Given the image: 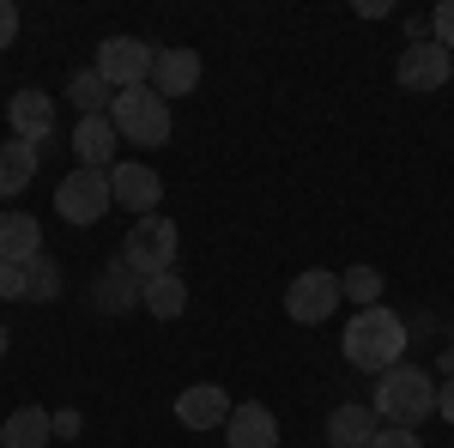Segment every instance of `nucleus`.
<instances>
[{
  "label": "nucleus",
  "mask_w": 454,
  "mask_h": 448,
  "mask_svg": "<svg viewBox=\"0 0 454 448\" xmlns=\"http://www.w3.org/2000/svg\"><path fill=\"white\" fill-rule=\"evenodd\" d=\"M449 79H454V55L436 43V36L400 49V85H406V91H442Z\"/></svg>",
  "instance_id": "obj_8"
},
{
  "label": "nucleus",
  "mask_w": 454,
  "mask_h": 448,
  "mask_svg": "<svg viewBox=\"0 0 454 448\" xmlns=\"http://www.w3.org/2000/svg\"><path fill=\"white\" fill-rule=\"evenodd\" d=\"M340 291H346L357 310H376L382 303V273L376 267H351V273H340Z\"/></svg>",
  "instance_id": "obj_23"
},
{
  "label": "nucleus",
  "mask_w": 454,
  "mask_h": 448,
  "mask_svg": "<svg viewBox=\"0 0 454 448\" xmlns=\"http://www.w3.org/2000/svg\"><path fill=\"white\" fill-rule=\"evenodd\" d=\"M370 406H376V418L400 424V430H419L424 418L436 413V381L424 376L419 364H394V370H382V376H376Z\"/></svg>",
  "instance_id": "obj_2"
},
{
  "label": "nucleus",
  "mask_w": 454,
  "mask_h": 448,
  "mask_svg": "<svg viewBox=\"0 0 454 448\" xmlns=\"http://www.w3.org/2000/svg\"><path fill=\"white\" fill-rule=\"evenodd\" d=\"M109 194H115V207L152 218V212H158V194H164V182H158V170H152V164L128 158V164H115V170H109Z\"/></svg>",
  "instance_id": "obj_9"
},
{
  "label": "nucleus",
  "mask_w": 454,
  "mask_h": 448,
  "mask_svg": "<svg viewBox=\"0 0 454 448\" xmlns=\"http://www.w3.org/2000/svg\"><path fill=\"white\" fill-rule=\"evenodd\" d=\"M224 443L231 448H279V418L267 413L261 400H243L231 424H224Z\"/></svg>",
  "instance_id": "obj_14"
},
{
  "label": "nucleus",
  "mask_w": 454,
  "mask_h": 448,
  "mask_svg": "<svg viewBox=\"0 0 454 448\" xmlns=\"http://www.w3.org/2000/svg\"><path fill=\"white\" fill-rule=\"evenodd\" d=\"M231 394L218 388V381H194V388H182L176 394V418L188 424V430H224L231 424Z\"/></svg>",
  "instance_id": "obj_10"
},
{
  "label": "nucleus",
  "mask_w": 454,
  "mask_h": 448,
  "mask_svg": "<svg viewBox=\"0 0 454 448\" xmlns=\"http://www.w3.org/2000/svg\"><path fill=\"white\" fill-rule=\"evenodd\" d=\"M12 36H19V6L0 0V49H12Z\"/></svg>",
  "instance_id": "obj_27"
},
{
  "label": "nucleus",
  "mask_w": 454,
  "mask_h": 448,
  "mask_svg": "<svg viewBox=\"0 0 454 448\" xmlns=\"http://www.w3.org/2000/svg\"><path fill=\"white\" fill-rule=\"evenodd\" d=\"M436 413L454 424V376H449V381H436Z\"/></svg>",
  "instance_id": "obj_28"
},
{
  "label": "nucleus",
  "mask_w": 454,
  "mask_h": 448,
  "mask_svg": "<svg viewBox=\"0 0 454 448\" xmlns=\"http://www.w3.org/2000/svg\"><path fill=\"white\" fill-rule=\"evenodd\" d=\"M140 303H145L152 315H158V321H176V315L188 310V285H182L176 273H164V279H145V285H140Z\"/></svg>",
  "instance_id": "obj_20"
},
{
  "label": "nucleus",
  "mask_w": 454,
  "mask_h": 448,
  "mask_svg": "<svg viewBox=\"0 0 454 448\" xmlns=\"http://www.w3.org/2000/svg\"><path fill=\"white\" fill-rule=\"evenodd\" d=\"M73 152H79V170H115V122L109 115H79Z\"/></svg>",
  "instance_id": "obj_15"
},
{
  "label": "nucleus",
  "mask_w": 454,
  "mask_h": 448,
  "mask_svg": "<svg viewBox=\"0 0 454 448\" xmlns=\"http://www.w3.org/2000/svg\"><path fill=\"white\" fill-rule=\"evenodd\" d=\"M6 122H12V139L49 145V134H55V98H49V91H19V98L6 104Z\"/></svg>",
  "instance_id": "obj_11"
},
{
  "label": "nucleus",
  "mask_w": 454,
  "mask_h": 448,
  "mask_svg": "<svg viewBox=\"0 0 454 448\" xmlns=\"http://www.w3.org/2000/svg\"><path fill=\"white\" fill-rule=\"evenodd\" d=\"M49 297H61V267H55V255L43 248L25 261V303H49Z\"/></svg>",
  "instance_id": "obj_22"
},
{
  "label": "nucleus",
  "mask_w": 454,
  "mask_h": 448,
  "mask_svg": "<svg viewBox=\"0 0 454 448\" xmlns=\"http://www.w3.org/2000/svg\"><path fill=\"white\" fill-rule=\"evenodd\" d=\"M43 255V224L31 212H0V261H31Z\"/></svg>",
  "instance_id": "obj_18"
},
{
  "label": "nucleus",
  "mask_w": 454,
  "mask_h": 448,
  "mask_svg": "<svg viewBox=\"0 0 454 448\" xmlns=\"http://www.w3.org/2000/svg\"><path fill=\"white\" fill-rule=\"evenodd\" d=\"M346 303V291H340V273H321V267H309V273L291 279V291H285V315L291 321H303V327H315V321H327V315Z\"/></svg>",
  "instance_id": "obj_7"
},
{
  "label": "nucleus",
  "mask_w": 454,
  "mask_h": 448,
  "mask_svg": "<svg viewBox=\"0 0 454 448\" xmlns=\"http://www.w3.org/2000/svg\"><path fill=\"white\" fill-rule=\"evenodd\" d=\"M370 448H424V443H419V430H400V424H382V436H376Z\"/></svg>",
  "instance_id": "obj_26"
},
{
  "label": "nucleus",
  "mask_w": 454,
  "mask_h": 448,
  "mask_svg": "<svg viewBox=\"0 0 454 448\" xmlns=\"http://www.w3.org/2000/svg\"><path fill=\"white\" fill-rule=\"evenodd\" d=\"M55 436H79V413H55Z\"/></svg>",
  "instance_id": "obj_29"
},
{
  "label": "nucleus",
  "mask_w": 454,
  "mask_h": 448,
  "mask_svg": "<svg viewBox=\"0 0 454 448\" xmlns=\"http://www.w3.org/2000/svg\"><path fill=\"white\" fill-rule=\"evenodd\" d=\"M121 267L140 279H164L176 273V224L164 212H152V218H134V231H128V248H121Z\"/></svg>",
  "instance_id": "obj_4"
},
{
  "label": "nucleus",
  "mask_w": 454,
  "mask_h": 448,
  "mask_svg": "<svg viewBox=\"0 0 454 448\" xmlns=\"http://www.w3.org/2000/svg\"><path fill=\"white\" fill-rule=\"evenodd\" d=\"M0 358H6V321H0Z\"/></svg>",
  "instance_id": "obj_30"
},
{
  "label": "nucleus",
  "mask_w": 454,
  "mask_h": 448,
  "mask_svg": "<svg viewBox=\"0 0 454 448\" xmlns=\"http://www.w3.org/2000/svg\"><path fill=\"white\" fill-rule=\"evenodd\" d=\"M430 31H436V43L454 55V0H442V6L430 12Z\"/></svg>",
  "instance_id": "obj_25"
},
{
  "label": "nucleus",
  "mask_w": 454,
  "mask_h": 448,
  "mask_svg": "<svg viewBox=\"0 0 454 448\" xmlns=\"http://www.w3.org/2000/svg\"><path fill=\"white\" fill-rule=\"evenodd\" d=\"M0 297H6V303L25 297V261H0Z\"/></svg>",
  "instance_id": "obj_24"
},
{
  "label": "nucleus",
  "mask_w": 454,
  "mask_h": 448,
  "mask_svg": "<svg viewBox=\"0 0 454 448\" xmlns=\"http://www.w3.org/2000/svg\"><path fill=\"white\" fill-rule=\"evenodd\" d=\"M109 122H115V134L128 139V145H164V139H170V104H164L152 85H128V91H115Z\"/></svg>",
  "instance_id": "obj_3"
},
{
  "label": "nucleus",
  "mask_w": 454,
  "mask_h": 448,
  "mask_svg": "<svg viewBox=\"0 0 454 448\" xmlns=\"http://www.w3.org/2000/svg\"><path fill=\"white\" fill-rule=\"evenodd\" d=\"M152 61H158L152 43H140V36H109L91 67L104 73L109 91H128V85H145V79H152Z\"/></svg>",
  "instance_id": "obj_6"
},
{
  "label": "nucleus",
  "mask_w": 454,
  "mask_h": 448,
  "mask_svg": "<svg viewBox=\"0 0 454 448\" xmlns=\"http://www.w3.org/2000/svg\"><path fill=\"white\" fill-rule=\"evenodd\" d=\"M36 158H43V145H25V139H6L0 145V200H12V194L31 188Z\"/></svg>",
  "instance_id": "obj_17"
},
{
  "label": "nucleus",
  "mask_w": 454,
  "mask_h": 448,
  "mask_svg": "<svg viewBox=\"0 0 454 448\" xmlns=\"http://www.w3.org/2000/svg\"><path fill=\"white\" fill-rule=\"evenodd\" d=\"M164 104L170 98H188L194 85H200V55L194 49H158V61H152V79H145Z\"/></svg>",
  "instance_id": "obj_12"
},
{
  "label": "nucleus",
  "mask_w": 454,
  "mask_h": 448,
  "mask_svg": "<svg viewBox=\"0 0 454 448\" xmlns=\"http://www.w3.org/2000/svg\"><path fill=\"white\" fill-rule=\"evenodd\" d=\"M67 98H73L79 115H104V109L115 104V91L104 85V73H98V67H79V73H73V79H67Z\"/></svg>",
  "instance_id": "obj_21"
},
{
  "label": "nucleus",
  "mask_w": 454,
  "mask_h": 448,
  "mask_svg": "<svg viewBox=\"0 0 454 448\" xmlns=\"http://www.w3.org/2000/svg\"><path fill=\"white\" fill-rule=\"evenodd\" d=\"M91 303H98L104 315H121V310H134V303H140V279H134L128 267H121V261H115V267H109V273L98 279V291H91Z\"/></svg>",
  "instance_id": "obj_19"
},
{
  "label": "nucleus",
  "mask_w": 454,
  "mask_h": 448,
  "mask_svg": "<svg viewBox=\"0 0 454 448\" xmlns=\"http://www.w3.org/2000/svg\"><path fill=\"white\" fill-rule=\"evenodd\" d=\"M109 207H115L109 170H73V176H61V188H55V212H61L67 224H98Z\"/></svg>",
  "instance_id": "obj_5"
},
{
  "label": "nucleus",
  "mask_w": 454,
  "mask_h": 448,
  "mask_svg": "<svg viewBox=\"0 0 454 448\" xmlns=\"http://www.w3.org/2000/svg\"><path fill=\"white\" fill-rule=\"evenodd\" d=\"M49 436H55V413L43 406H19L0 424V448H49Z\"/></svg>",
  "instance_id": "obj_16"
},
{
  "label": "nucleus",
  "mask_w": 454,
  "mask_h": 448,
  "mask_svg": "<svg viewBox=\"0 0 454 448\" xmlns=\"http://www.w3.org/2000/svg\"><path fill=\"white\" fill-rule=\"evenodd\" d=\"M376 436H382V418H376V406H364V400H346V406L327 413V443L333 448H370Z\"/></svg>",
  "instance_id": "obj_13"
},
{
  "label": "nucleus",
  "mask_w": 454,
  "mask_h": 448,
  "mask_svg": "<svg viewBox=\"0 0 454 448\" xmlns=\"http://www.w3.org/2000/svg\"><path fill=\"white\" fill-rule=\"evenodd\" d=\"M406 358V321L394 310H357L346 327V364L351 370H364V376H382Z\"/></svg>",
  "instance_id": "obj_1"
}]
</instances>
